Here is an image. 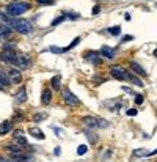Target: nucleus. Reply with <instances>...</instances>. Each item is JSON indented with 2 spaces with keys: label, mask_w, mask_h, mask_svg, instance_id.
Returning <instances> with one entry per match:
<instances>
[{
  "label": "nucleus",
  "mask_w": 157,
  "mask_h": 162,
  "mask_svg": "<svg viewBox=\"0 0 157 162\" xmlns=\"http://www.w3.org/2000/svg\"><path fill=\"white\" fill-rule=\"evenodd\" d=\"M154 55H155V58H157V49H155V51H154Z\"/></svg>",
  "instance_id": "nucleus-39"
},
{
  "label": "nucleus",
  "mask_w": 157,
  "mask_h": 162,
  "mask_svg": "<svg viewBox=\"0 0 157 162\" xmlns=\"http://www.w3.org/2000/svg\"><path fill=\"white\" fill-rule=\"evenodd\" d=\"M86 149H88L86 145H79V148H77V154H79V156H83V154L86 153Z\"/></svg>",
  "instance_id": "nucleus-27"
},
{
  "label": "nucleus",
  "mask_w": 157,
  "mask_h": 162,
  "mask_svg": "<svg viewBox=\"0 0 157 162\" xmlns=\"http://www.w3.org/2000/svg\"><path fill=\"white\" fill-rule=\"evenodd\" d=\"M29 8H30V5H29L27 2H14V3L7 5V7H5V11H7V14H10V16H13V18H18V16L27 13Z\"/></svg>",
  "instance_id": "nucleus-1"
},
{
  "label": "nucleus",
  "mask_w": 157,
  "mask_h": 162,
  "mask_svg": "<svg viewBox=\"0 0 157 162\" xmlns=\"http://www.w3.org/2000/svg\"><path fill=\"white\" fill-rule=\"evenodd\" d=\"M93 82H94V85H101V84L104 82V79H102V77H94Z\"/></svg>",
  "instance_id": "nucleus-33"
},
{
  "label": "nucleus",
  "mask_w": 157,
  "mask_h": 162,
  "mask_svg": "<svg viewBox=\"0 0 157 162\" xmlns=\"http://www.w3.org/2000/svg\"><path fill=\"white\" fill-rule=\"evenodd\" d=\"M11 129H13V123L11 121H2L0 123V135H5Z\"/></svg>",
  "instance_id": "nucleus-16"
},
{
  "label": "nucleus",
  "mask_w": 157,
  "mask_h": 162,
  "mask_svg": "<svg viewBox=\"0 0 157 162\" xmlns=\"http://www.w3.org/2000/svg\"><path fill=\"white\" fill-rule=\"evenodd\" d=\"M135 96H137V98H135V104H138V105L143 104V96H141V94H135Z\"/></svg>",
  "instance_id": "nucleus-31"
},
{
  "label": "nucleus",
  "mask_w": 157,
  "mask_h": 162,
  "mask_svg": "<svg viewBox=\"0 0 157 162\" xmlns=\"http://www.w3.org/2000/svg\"><path fill=\"white\" fill-rule=\"evenodd\" d=\"M110 74L118 80H127V71L123 66H112L110 68Z\"/></svg>",
  "instance_id": "nucleus-7"
},
{
  "label": "nucleus",
  "mask_w": 157,
  "mask_h": 162,
  "mask_svg": "<svg viewBox=\"0 0 157 162\" xmlns=\"http://www.w3.org/2000/svg\"><path fill=\"white\" fill-rule=\"evenodd\" d=\"M148 154H149V151H146V149H135V151H133V156H137V157L148 156Z\"/></svg>",
  "instance_id": "nucleus-26"
},
{
  "label": "nucleus",
  "mask_w": 157,
  "mask_h": 162,
  "mask_svg": "<svg viewBox=\"0 0 157 162\" xmlns=\"http://www.w3.org/2000/svg\"><path fill=\"white\" fill-rule=\"evenodd\" d=\"M29 134H32V137H35V138H38V140H44V134H43V131L39 129V127H29Z\"/></svg>",
  "instance_id": "nucleus-15"
},
{
  "label": "nucleus",
  "mask_w": 157,
  "mask_h": 162,
  "mask_svg": "<svg viewBox=\"0 0 157 162\" xmlns=\"http://www.w3.org/2000/svg\"><path fill=\"white\" fill-rule=\"evenodd\" d=\"M0 35H2V38H11V35H13V27L2 22V24H0Z\"/></svg>",
  "instance_id": "nucleus-10"
},
{
  "label": "nucleus",
  "mask_w": 157,
  "mask_h": 162,
  "mask_svg": "<svg viewBox=\"0 0 157 162\" xmlns=\"http://www.w3.org/2000/svg\"><path fill=\"white\" fill-rule=\"evenodd\" d=\"M154 154H157V149H154V151H151V153H149L148 156H154Z\"/></svg>",
  "instance_id": "nucleus-38"
},
{
  "label": "nucleus",
  "mask_w": 157,
  "mask_h": 162,
  "mask_svg": "<svg viewBox=\"0 0 157 162\" xmlns=\"http://www.w3.org/2000/svg\"><path fill=\"white\" fill-rule=\"evenodd\" d=\"M63 99H65V102H66L68 105H71V107H79V105H80L79 98H77L72 91H69L68 88L63 90Z\"/></svg>",
  "instance_id": "nucleus-4"
},
{
  "label": "nucleus",
  "mask_w": 157,
  "mask_h": 162,
  "mask_svg": "<svg viewBox=\"0 0 157 162\" xmlns=\"http://www.w3.org/2000/svg\"><path fill=\"white\" fill-rule=\"evenodd\" d=\"M8 85H11V80H10L8 74L3 73V71H0V88H7Z\"/></svg>",
  "instance_id": "nucleus-14"
},
{
  "label": "nucleus",
  "mask_w": 157,
  "mask_h": 162,
  "mask_svg": "<svg viewBox=\"0 0 157 162\" xmlns=\"http://www.w3.org/2000/svg\"><path fill=\"white\" fill-rule=\"evenodd\" d=\"M124 18H126V21H129V19H130V14H129V13H126V14H124Z\"/></svg>",
  "instance_id": "nucleus-36"
},
{
  "label": "nucleus",
  "mask_w": 157,
  "mask_h": 162,
  "mask_svg": "<svg viewBox=\"0 0 157 162\" xmlns=\"http://www.w3.org/2000/svg\"><path fill=\"white\" fill-rule=\"evenodd\" d=\"M79 41H80V38H74V41H72V43H71V44L65 49V52H66V51H69V49H72V47H76V44H77Z\"/></svg>",
  "instance_id": "nucleus-29"
},
{
  "label": "nucleus",
  "mask_w": 157,
  "mask_h": 162,
  "mask_svg": "<svg viewBox=\"0 0 157 162\" xmlns=\"http://www.w3.org/2000/svg\"><path fill=\"white\" fill-rule=\"evenodd\" d=\"M107 32L112 33V35H119V33H121V27H119V25H116V27H110Z\"/></svg>",
  "instance_id": "nucleus-24"
},
{
  "label": "nucleus",
  "mask_w": 157,
  "mask_h": 162,
  "mask_svg": "<svg viewBox=\"0 0 157 162\" xmlns=\"http://www.w3.org/2000/svg\"><path fill=\"white\" fill-rule=\"evenodd\" d=\"M85 58L90 60V62H93L94 65H101V60H99V54H97V52H88V54L85 55Z\"/></svg>",
  "instance_id": "nucleus-18"
},
{
  "label": "nucleus",
  "mask_w": 157,
  "mask_h": 162,
  "mask_svg": "<svg viewBox=\"0 0 157 162\" xmlns=\"http://www.w3.org/2000/svg\"><path fill=\"white\" fill-rule=\"evenodd\" d=\"M16 55L18 54L13 49H3L2 54H0V60H2L3 63H7V65H14L16 63Z\"/></svg>",
  "instance_id": "nucleus-5"
},
{
  "label": "nucleus",
  "mask_w": 157,
  "mask_h": 162,
  "mask_svg": "<svg viewBox=\"0 0 157 162\" xmlns=\"http://www.w3.org/2000/svg\"><path fill=\"white\" fill-rule=\"evenodd\" d=\"M130 69H132L135 74H138V76H146L144 68H143L141 65H138L137 62H130Z\"/></svg>",
  "instance_id": "nucleus-13"
},
{
  "label": "nucleus",
  "mask_w": 157,
  "mask_h": 162,
  "mask_svg": "<svg viewBox=\"0 0 157 162\" xmlns=\"http://www.w3.org/2000/svg\"><path fill=\"white\" fill-rule=\"evenodd\" d=\"M127 80L132 82V84H135V85H138V87H143V82H141L133 73H127Z\"/></svg>",
  "instance_id": "nucleus-20"
},
{
  "label": "nucleus",
  "mask_w": 157,
  "mask_h": 162,
  "mask_svg": "<svg viewBox=\"0 0 157 162\" xmlns=\"http://www.w3.org/2000/svg\"><path fill=\"white\" fill-rule=\"evenodd\" d=\"M0 40H2V35H0Z\"/></svg>",
  "instance_id": "nucleus-40"
},
{
  "label": "nucleus",
  "mask_w": 157,
  "mask_h": 162,
  "mask_svg": "<svg viewBox=\"0 0 157 162\" xmlns=\"http://www.w3.org/2000/svg\"><path fill=\"white\" fill-rule=\"evenodd\" d=\"M65 19H66V16H60V18H57V19L52 22V25H58V24H61Z\"/></svg>",
  "instance_id": "nucleus-30"
},
{
  "label": "nucleus",
  "mask_w": 157,
  "mask_h": 162,
  "mask_svg": "<svg viewBox=\"0 0 157 162\" xmlns=\"http://www.w3.org/2000/svg\"><path fill=\"white\" fill-rule=\"evenodd\" d=\"M19 69H25L32 65V58L27 54H18L16 55V63H14Z\"/></svg>",
  "instance_id": "nucleus-6"
},
{
  "label": "nucleus",
  "mask_w": 157,
  "mask_h": 162,
  "mask_svg": "<svg viewBox=\"0 0 157 162\" xmlns=\"http://www.w3.org/2000/svg\"><path fill=\"white\" fill-rule=\"evenodd\" d=\"M13 137H14V140L19 143V145H22V146H25L27 145V138L24 137V132L21 131V129H18V131H14V134H13Z\"/></svg>",
  "instance_id": "nucleus-11"
},
{
  "label": "nucleus",
  "mask_w": 157,
  "mask_h": 162,
  "mask_svg": "<svg viewBox=\"0 0 157 162\" xmlns=\"http://www.w3.org/2000/svg\"><path fill=\"white\" fill-rule=\"evenodd\" d=\"M8 25L13 27V30L22 33V35H29L32 32V24L27 21V19H16V18H11V21L8 22Z\"/></svg>",
  "instance_id": "nucleus-2"
},
{
  "label": "nucleus",
  "mask_w": 157,
  "mask_h": 162,
  "mask_svg": "<svg viewBox=\"0 0 157 162\" xmlns=\"http://www.w3.org/2000/svg\"><path fill=\"white\" fill-rule=\"evenodd\" d=\"M60 84H61V77H60V76H55V77H52V80H50V85H52V88H54V90H60Z\"/></svg>",
  "instance_id": "nucleus-22"
},
{
  "label": "nucleus",
  "mask_w": 157,
  "mask_h": 162,
  "mask_svg": "<svg viewBox=\"0 0 157 162\" xmlns=\"http://www.w3.org/2000/svg\"><path fill=\"white\" fill-rule=\"evenodd\" d=\"M101 55H102L104 58H107V60H112V58L115 57V49H112V47H107V46H104V47L101 49Z\"/></svg>",
  "instance_id": "nucleus-12"
},
{
  "label": "nucleus",
  "mask_w": 157,
  "mask_h": 162,
  "mask_svg": "<svg viewBox=\"0 0 157 162\" xmlns=\"http://www.w3.org/2000/svg\"><path fill=\"white\" fill-rule=\"evenodd\" d=\"M82 123L90 126L91 129H94V127H107L108 126V123L105 120L96 118V116H85V118H82Z\"/></svg>",
  "instance_id": "nucleus-3"
},
{
  "label": "nucleus",
  "mask_w": 157,
  "mask_h": 162,
  "mask_svg": "<svg viewBox=\"0 0 157 162\" xmlns=\"http://www.w3.org/2000/svg\"><path fill=\"white\" fill-rule=\"evenodd\" d=\"M7 74H8L11 84H19V82H21V71H19L18 66H16V68H8V69H7Z\"/></svg>",
  "instance_id": "nucleus-8"
},
{
  "label": "nucleus",
  "mask_w": 157,
  "mask_h": 162,
  "mask_svg": "<svg viewBox=\"0 0 157 162\" xmlns=\"http://www.w3.org/2000/svg\"><path fill=\"white\" fill-rule=\"evenodd\" d=\"M33 157L30 154H22V153H18V154H13L11 156V160H21V162H27V160H32Z\"/></svg>",
  "instance_id": "nucleus-17"
},
{
  "label": "nucleus",
  "mask_w": 157,
  "mask_h": 162,
  "mask_svg": "<svg viewBox=\"0 0 157 162\" xmlns=\"http://www.w3.org/2000/svg\"><path fill=\"white\" fill-rule=\"evenodd\" d=\"M50 99H52V91H50L49 88L43 90V96H41V101H43V104H44V105H47V104L50 102Z\"/></svg>",
  "instance_id": "nucleus-19"
},
{
  "label": "nucleus",
  "mask_w": 157,
  "mask_h": 162,
  "mask_svg": "<svg viewBox=\"0 0 157 162\" xmlns=\"http://www.w3.org/2000/svg\"><path fill=\"white\" fill-rule=\"evenodd\" d=\"M11 18H13V16H10V14H3V13H0V22H3V24H8V22L11 21Z\"/></svg>",
  "instance_id": "nucleus-23"
},
{
  "label": "nucleus",
  "mask_w": 157,
  "mask_h": 162,
  "mask_svg": "<svg viewBox=\"0 0 157 162\" xmlns=\"http://www.w3.org/2000/svg\"><path fill=\"white\" fill-rule=\"evenodd\" d=\"M127 115H129V116H135V115H137V110H135V109H130V110H127Z\"/></svg>",
  "instance_id": "nucleus-34"
},
{
  "label": "nucleus",
  "mask_w": 157,
  "mask_h": 162,
  "mask_svg": "<svg viewBox=\"0 0 157 162\" xmlns=\"http://www.w3.org/2000/svg\"><path fill=\"white\" fill-rule=\"evenodd\" d=\"M5 148H7V151H10V153H13V154H18V153H22V151H24V146H18V145H7Z\"/></svg>",
  "instance_id": "nucleus-21"
},
{
  "label": "nucleus",
  "mask_w": 157,
  "mask_h": 162,
  "mask_svg": "<svg viewBox=\"0 0 157 162\" xmlns=\"http://www.w3.org/2000/svg\"><path fill=\"white\" fill-rule=\"evenodd\" d=\"M25 101H27V91H25V87H21L19 91L16 93V96H14V102L16 104H24Z\"/></svg>",
  "instance_id": "nucleus-9"
},
{
  "label": "nucleus",
  "mask_w": 157,
  "mask_h": 162,
  "mask_svg": "<svg viewBox=\"0 0 157 162\" xmlns=\"http://www.w3.org/2000/svg\"><path fill=\"white\" fill-rule=\"evenodd\" d=\"M44 118H47V113H36V115L33 116L35 121H41V120H44Z\"/></svg>",
  "instance_id": "nucleus-28"
},
{
  "label": "nucleus",
  "mask_w": 157,
  "mask_h": 162,
  "mask_svg": "<svg viewBox=\"0 0 157 162\" xmlns=\"http://www.w3.org/2000/svg\"><path fill=\"white\" fill-rule=\"evenodd\" d=\"M36 2L41 3V5H52V3H54L52 0H36Z\"/></svg>",
  "instance_id": "nucleus-32"
},
{
  "label": "nucleus",
  "mask_w": 157,
  "mask_h": 162,
  "mask_svg": "<svg viewBox=\"0 0 157 162\" xmlns=\"http://www.w3.org/2000/svg\"><path fill=\"white\" fill-rule=\"evenodd\" d=\"M99 13V5H96L94 8H93V14H97Z\"/></svg>",
  "instance_id": "nucleus-35"
},
{
  "label": "nucleus",
  "mask_w": 157,
  "mask_h": 162,
  "mask_svg": "<svg viewBox=\"0 0 157 162\" xmlns=\"http://www.w3.org/2000/svg\"><path fill=\"white\" fill-rule=\"evenodd\" d=\"M55 134H57V135H61V129H55Z\"/></svg>",
  "instance_id": "nucleus-37"
},
{
  "label": "nucleus",
  "mask_w": 157,
  "mask_h": 162,
  "mask_svg": "<svg viewBox=\"0 0 157 162\" xmlns=\"http://www.w3.org/2000/svg\"><path fill=\"white\" fill-rule=\"evenodd\" d=\"M85 135L88 137V140H90L91 143H94V142L97 140V137H96V135H93V132H91L90 129H88V131H85Z\"/></svg>",
  "instance_id": "nucleus-25"
}]
</instances>
